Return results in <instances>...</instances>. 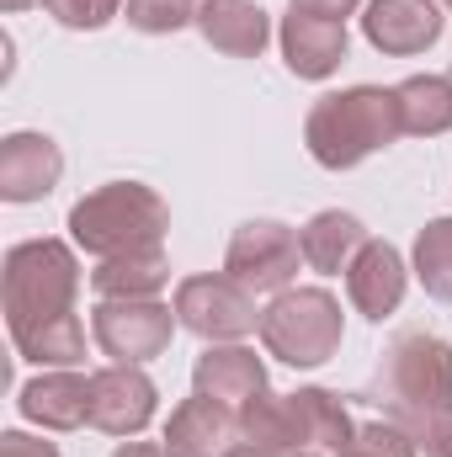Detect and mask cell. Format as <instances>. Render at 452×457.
<instances>
[{"label": "cell", "mask_w": 452, "mask_h": 457, "mask_svg": "<svg viewBox=\"0 0 452 457\" xmlns=\"http://www.w3.org/2000/svg\"><path fill=\"white\" fill-rule=\"evenodd\" d=\"M372 410H383V420L405 426L415 442L442 426L452 415V345L442 336H426V330H410L383 351L367 394H362Z\"/></svg>", "instance_id": "obj_1"}, {"label": "cell", "mask_w": 452, "mask_h": 457, "mask_svg": "<svg viewBox=\"0 0 452 457\" xmlns=\"http://www.w3.org/2000/svg\"><path fill=\"white\" fill-rule=\"evenodd\" d=\"M399 133H405L399 128V102L383 86L331 91V96H320L309 107V122H304V144L325 170H351V165L372 160Z\"/></svg>", "instance_id": "obj_2"}, {"label": "cell", "mask_w": 452, "mask_h": 457, "mask_svg": "<svg viewBox=\"0 0 452 457\" xmlns=\"http://www.w3.org/2000/svg\"><path fill=\"white\" fill-rule=\"evenodd\" d=\"M165 228H171V208L144 181H107V187L86 192L70 208V239L86 255H96V261H113V255H128V250L160 245Z\"/></svg>", "instance_id": "obj_3"}, {"label": "cell", "mask_w": 452, "mask_h": 457, "mask_svg": "<svg viewBox=\"0 0 452 457\" xmlns=\"http://www.w3.org/2000/svg\"><path fill=\"white\" fill-rule=\"evenodd\" d=\"M80 293V261L64 239H21L5 250V325L70 314Z\"/></svg>", "instance_id": "obj_4"}, {"label": "cell", "mask_w": 452, "mask_h": 457, "mask_svg": "<svg viewBox=\"0 0 452 457\" xmlns=\"http://www.w3.org/2000/svg\"><path fill=\"white\" fill-rule=\"evenodd\" d=\"M340 303L325 287H288L261 309V341L288 367H325L340 351Z\"/></svg>", "instance_id": "obj_5"}, {"label": "cell", "mask_w": 452, "mask_h": 457, "mask_svg": "<svg viewBox=\"0 0 452 457\" xmlns=\"http://www.w3.org/2000/svg\"><path fill=\"white\" fill-rule=\"evenodd\" d=\"M176 320L181 330L203 336L208 345L245 341L250 330H261V309L255 293L245 282H234L229 271H197L176 287Z\"/></svg>", "instance_id": "obj_6"}, {"label": "cell", "mask_w": 452, "mask_h": 457, "mask_svg": "<svg viewBox=\"0 0 452 457\" xmlns=\"http://www.w3.org/2000/svg\"><path fill=\"white\" fill-rule=\"evenodd\" d=\"M176 325H181L176 309H165L160 298H102L91 309V336H96V345L113 361H128V367H144V361L165 356Z\"/></svg>", "instance_id": "obj_7"}, {"label": "cell", "mask_w": 452, "mask_h": 457, "mask_svg": "<svg viewBox=\"0 0 452 457\" xmlns=\"http://www.w3.org/2000/svg\"><path fill=\"white\" fill-rule=\"evenodd\" d=\"M304 261V245L298 234L277 219H250V224L234 228L229 239V255H224V271L234 282H245L250 293H288L293 277H298Z\"/></svg>", "instance_id": "obj_8"}, {"label": "cell", "mask_w": 452, "mask_h": 457, "mask_svg": "<svg viewBox=\"0 0 452 457\" xmlns=\"http://www.w3.org/2000/svg\"><path fill=\"white\" fill-rule=\"evenodd\" d=\"M155 404H160V388L149 383L144 367L113 361V367L91 372V426L96 431H107V436H138L155 420Z\"/></svg>", "instance_id": "obj_9"}, {"label": "cell", "mask_w": 452, "mask_h": 457, "mask_svg": "<svg viewBox=\"0 0 452 457\" xmlns=\"http://www.w3.org/2000/svg\"><path fill=\"white\" fill-rule=\"evenodd\" d=\"M442 27H448V16L437 0H367V16H362L367 43L389 59L426 54L442 37Z\"/></svg>", "instance_id": "obj_10"}, {"label": "cell", "mask_w": 452, "mask_h": 457, "mask_svg": "<svg viewBox=\"0 0 452 457\" xmlns=\"http://www.w3.org/2000/svg\"><path fill=\"white\" fill-rule=\"evenodd\" d=\"M64 176V154L48 133H11L0 138V197L5 203H43Z\"/></svg>", "instance_id": "obj_11"}, {"label": "cell", "mask_w": 452, "mask_h": 457, "mask_svg": "<svg viewBox=\"0 0 452 457\" xmlns=\"http://www.w3.org/2000/svg\"><path fill=\"white\" fill-rule=\"evenodd\" d=\"M405 282H410V266L389 239H367L362 255L346 266V293H351L356 314H367L372 325H383L405 303Z\"/></svg>", "instance_id": "obj_12"}, {"label": "cell", "mask_w": 452, "mask_h": 457, "mask_svg": "<svg viewBox=\"0 0 452 457\" xmlns=\"http://www.w3.org/2000/svg\"><path fill=\"white\" fill-rule=\"evenodd\" d=\"M192 388H197L203 399H219L224 410L239 415L250 399L266 394V367H261V356H255L250 345H239V341L208 345V351L197 356V367H192Z\"/></svg>", "instance_id": "obj_13"}, {"label": "cell", "mask_w": 452, "mask_h": 457, "mask_svg": "<svg viewBox=\"0 0 452 457\" xmlns=\"http://www.w3.org/2000/svg\"><path fill=\"white\" fill-rule=\"evenodd\" d=\"M277 43H282V59L298 80H331L346 64V21H331V16L288 11Z\"/></svg>", "instance_id": "obj_14"}, {"label": "cell", "mask_w": 452, "mask_h": 457, "mask_svg": "<svg viewBox=\"0 0 452 457\" xmlns=\"http://www.w3.org/2000/svg\"><path fill=\"white\" fill-rule=\"evenodd\" d=\"M239 442V415L224 410L219 399H181L165 426V457H224Z\"/></svg>", "instance_id": "obj_15"}, {"label": "cell", "mask_w": 452, "mask_h": 457, "mask_svg": "<svg viewBox=\"0 0 452 457\" xmlns=\"http://www.w3.org/2000/svg\"><path fill=\"white\" fill-rule=\"evenodd\" d=\"M16 404L43 431H80L91 420V378H80L75 367H54V372L32 378L16 394Z\"/></svg>", "instance_id": "obj_16"}, {"label": "cell", "mask_w": 452, "mask_h": 457, "mask_svg": "<svg viewBox=\"0 0 452 457\" xmlns=\"http://www.w3.org/2000/svg\"><path fill=\"white\" fill-rule=\"evenodd\" d=\"M288 399V431H293V453H331L336 457L356 426L340 404V394L331 388H298V394H282Z\"/></svg>", "instance_id": "obj_17"}, {"label": "cell", "mask_w": 452, "mask_h": 457, "mask_svg": "<svg viewBox=\"0 0 452 457\" xmlns=\"http://www.w3.org/2000/svg\"><path fill=\"white\" fill-rule=\"evenodd\" d=\"M197 32L208 48H219L229 59H261V48L272 43V16L255 0H203Z\"/></svg>", "instance_id": "obj_18"}, {"label": "cell", "mask_w": 452, "mask_h": 457, "mask_svg": "<svg viewBox=\"0 0 452 457\" xmlns=\"http://www.w3.org/2000/svg\"><path fill=\"white\" fill-rule=\"evenodd\" d=\"M298 245H304V261L314 266V271H325V277H340L356 255H362V245H367V228L356 224L351 213H340V208H325V213H314L309 224L298 228Z\"/></svg>", "instance_id": "obj_19"}, {"label": "cell", "mask_w": 452, "mask_h": 457, "mask_svg": "<svg viewBox=\"0 0 452 457\" xmlns=\"http://www.w3.org/2000/svg\"><path fill=\"white\" fill-rule=\"evenodd\" d=\"M11 341H16V351L27 361H38V367H75L86 356V325L70 309V314H48V320L11 325Z\"/></svg>", "instance_id": "obj_20"}, {"label": "cell", "mask_w": 452, "mask_h": 457, "mask_svg": "<svg viewBox=\"0 0 452 457\" xmlns=\"http://www.w3.org/2000/svg\"><path fill=\"white\" fill-rule=\"evenodd\" d=\"M171 282V261L160 245H144V250H128L113 255L91 271V287L102 298H160V287Z\"/></svg>", "instance_id": "obj_21"}, {"label": "cell", "mask_w": 452, "mask_h": 457, "mask_svg": "<svg viewBox=\"0 0 452 457\" xmlns=\"http://www.w3.org/2000/svg\"><path fill=\"white\" fill-rule=\"evenodd\" d=\"M399 128L410 138H442L452 133V75H410L394 86Z\"/></svg>", "instance_id": "obj_22"}, {"label": "cell", "mask_w": 452, "mask_h": 457, "mask_svg": "<svg viewBox=\"0 0 452 457\" xmlns=\"http://www.w3.org/2000/svg\"><path fill=\"white\" fill-rule=\"evenodd\" d=\"M415 277L437 303H452V219H431L415 234Z\"/></svg>", "instance_id": "obj_23"}, {"label": "cell", "mask_w": 452, "mask_h": 457, "mask_svg": "<svg viewBox=\"0 0 452 457\" xmlns=\"http://www.w3.org/2000/svg\"><path fill=\"white\" fill-rule=\"evenodd\" d=\"M239 442H255L272 457H293V431H288V399H277L272 388L261 399H250L239 410Z\"/></svg>", "instance_id": "obj_24"}, {"label": "cell", "mask_w": 452, "mask_h": 457, "mask_svg": "<svg viewBox=\"0 0 452 457\" xmlns=\"http://www.w3.org/2000/svg\"><path fill=\"white\" fill-rule=\"evenodd\" d=\"M197 5L203 0H128V27H138L149 37H165V32L197 27Z\"/></svg>", "instance_id": "obj_25"}, {"label": "cell", "mask_w": 452, "mask_h": 457, "mask_svg": "<svg viewBox=\"0 0 452 457\" xmlns=\"http://www.w3.org/2000/svg\"><path fill=\"white\" fill-rule=\"evenodd\" d=\"M415 436L394 420H372V426H356V436L340 447L336 457H415Z\"/></svg>", "instance_id": "obj_26"}, {"label": "cell", "mask_w": 452, "mask_h": 457, "mask_svg": "<svg viewBox=\"0 0 452 457\" xmlns=\"http://www.w3.org/2000/svg\"><path fill=\"white\" fill-rule=\"evenodd\" d=\"M59 27H70V32H96V27H107L117 11H122V0H38Z\"/></svg>", "instance_id": "obj_27"}, {"label": "cell", "mask_w": 452, "mask_h": 457, "mask_svg": "<svg viewBox=\"0 0 452 457\" xmlns=\"http://www.w3.org/2000/svg\"><path fill=\"white\" fill-rule=\"evenodd\" d=\"M0 457H64L54 442H38V436H27V431H5L0 436Z\"/></svg>", "instance_id": "obj_28"}, {"label": "cell", "mask_w": 452, "mask_h": 457, "mask_svg": "<svg viewBox=\"0 0 452 457\" xmlns=\"http://www.w3.org/2000/svg\"><path fill=\"white\" fill-rule=\"evenodd\" d=\"M293 11H309V16H331V21H346L362 0H288Z\"/></svg>", "instance_id": "obj_29"}, {"label": "cell", "mask_w": 452, "mask_h": 457, "mask_svg": "<svg viewBox=\"0 0 452 457\" xmlns=\"http://www.w3.org/2000/svg\"><path fill=\"white\" fill-rule=\"evenodd\" d=\"M421 447H426V457H452V415L421 436Z\"/></svg>", "instance_id": "obj_30"}, {"label": "cell", "mask_w": 452, "mask_h": 457, "mask_svg": "<svg viewBox=\"0 0 452 457\" xmlns=\"http://www.w3.org/2000/svg\"><path fill=\"white\" fill-rule=\"evenodd\" d=\"M113 457H165V442H122Z\"/></svg>", "instance_id": "obj_31"}, {"label": "cell", "mask_w": 452, "mask_h": 457, "mask_svg": "<svg viewBox=\"0 0 452 457\" xmlns=\"http://www.w3.org/2000/svg\"><path fill=\"white\" fill-rule=\"evenodd\" d=\"M224 457H272V453H261V447H255V442H234V447H229Z\"/></svg>", "instance_id": "obj_32"}, {"label": "cell", "mask_w": 452, "mask_h": 457, "mask_svg": "<svg viewBox=\"0 0 452 457\" xmlns=\"http://www.w3.org/2000/svg\"><path fill=\"white\" fill-rule=\"evenodd\" d=\"M0 5H5V11H21V5H32V0H0Z\"/></svg>", "instance_id": "obj_33"}, {"label": "cell", "mask_w": 452, "mask_h": 457, "mask_svg": "<svg viewBox=\"0 0 452 457\" xmlns=\"http://www.w3.org/2000/svg\"><path fill=\"white\" fill-rule=\"evenodd\" d=\"M293 457H325V453H293Z\"/></svg>", "instance_id": "obj_34"}, {"label": "cell", "mask_w": 452, "mask_h": 457, "mask_svg": "<svg viewBox=\"0 0 452 457\" xmlns=\"http://www.w3.org/2000/svg\"><path fill=\"white\" fill-rule=\"evenodd\" d=\"M442 5H448V11H452V0H442Z\"/></svg>", "instance_id": "obj_35"}, {"label": "cell", "mask_w": 452, "mask_h": 457, "mask_svg": "<svg viewBox=\"0 0 452 457\" xmlns=\"http://www.w3.org/2000/svg\"><path fill=\"white\" fill-rule=\"evenodd\" d=\"M448 75H452V70H448Z\"/></svg>", "instance_id": "obj_36"}]
</instances>
